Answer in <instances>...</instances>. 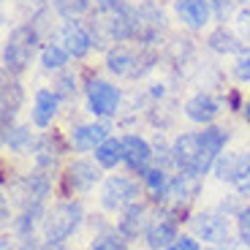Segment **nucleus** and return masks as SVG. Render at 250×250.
<instances>
[{"instance_id": "1", "label": "nucleus", "mask_w": 250, "mask_h": 250, "mask_svg": "<svg viewBox=\"0 0 250 250\" xmlns=\"http://www.w3.org/2000/svg\"><path fill=\"white\" fill-rule=\"evenodd\" d=\"M226 144V131L220 128H207L204 133H185L174 142L171 147V158L188 174H207L209 166L215 163L218 152Z\"/></svg>"}, {"instance_id": "2", "label": "nucleus", "mask_w": 250, "mask_h": 250, "mask_svg": "<svg viewBox=\"0 0 250 250\" xmlns=\"http://www.w3.org/2000/svg\"><path fill=\"white\" fill-rule=\"evenodd\" d=\"M33 46H36V33L30 27H19L11 33V38L6 41V49H3V65L11 74L25 71V65L33 57Z\"/></svg>"}, {"instance_id": "3", "label": "nucleus", "mask_w": 250, "mask_h": 250, "mask_svg": "<svg viewBox=\"0 0 250 250\" xmlns=\"http://www.w3.org/2000/svg\"><path fill=\"white\" fill-rule=\"evenodd\" d=\"M79 220H82V207L79 204L55 207V209L49 212V218H46V226H44L46 242H62V239L79 226Z\"/></svg>"}, {"instance_id": "4", "label": "nucleus", "mask_w": 250, "mask_h": 250, "mask_svg": "<svg viewBox=\"0 0 250 250\" xmlns=\"http://www.w3.org/2000/svg\"><path fill=\"white\" fill-rule=\"evenodd\" d=\"M215 174L218 180H229L239 190H250V158L248 155H223L215 161Z\"/></svg>"}, {"instance_id": "5", "label": "nucleus", "mask_w": 250, "mask_h": 250, "mask_svg": "<svg viewBox=\"0 0 250 250\" xmlns=\"http://www.w3.org/2000/svg\"><path fill=\"white\" fill-rule=\"evenodd\" d=\"M136 196H139V188L128 177H112V180H106V185L101 190V201H104L106 209H123Z\"/></svg>"}, {"instance_id": "6", "label": "nucleus", "mask_w": 250, "mask_h": 250, "mask_svg": "<svg viewBox=\"0 0 250 250\" xmlns=\"http://www.w3.org/2000/svg\"><path fill=\"white\" fill-rule=\"evenodd\" d=\"M87 104H90V112L93 114H101V117H106V114H112L114 109H117L120 104V93L117 87H112L109 82H90L87 87Z\"/></svg>"}, {"instance_id": "7", "label": "nucleus", "mask_w": 250, "mask_h": 250, "mask_svg": "<svg viewBox=\"0 0 250 250\" xmlns=\"http://www.w3.org/2000/svg\"><path fill=\"white\" fill-rule=\"evenodd\" d=\"M193 231L204 237L207 242H226L229 239V220L218 212H201L193 218Z\"/></svg>"}, {"instance_id": "8", "label": "nucleus", "mask_w": 250, "mask_h": 250, "mask_svg": "<svg viewBox=\"0 0 250 250\" xmlns=\"http://www.w3.org/2000/svg\"><path fill=\"white\" fill-rule=\"evenodd\" d=\"M123 161L131 166L133 171H147V163H150V158H152V150H150V144L144 142V139H139V136H125L123 139Z\"/></svg>"}, {"instance_id": "9", "label": "nucleus", "mask_w": 250, "mask_h": 250, "mask_svg": "<svg viewBox=\"0 0 250 250\" xmlns=\"http://www.w3.org/2000/svg\"><path fill=\"white\" fill-rule=\"evenodd\" d=\"M174 8H177V17L188 27H204L207 19H209V3L207 0H177Z\"/></svg>"}, {"instance_id": "10", "label": "nucleus", "mask_w": 250, "mask_h": 250, "mask_svg": "<svg viewBox=\"0 0 250 250\" xmlns=\"http://www.w3.org/2000/svg\"><path fill=\"white\" fill-rule=\"evenodd\" d=\"M62 44H65L68 55L82 57V55H87V49L93 46V38H90V33L84 30L82 25H76V22H68V25L62 27Z\"/></svg>"}, {"instance_id": "11", "label": "nucleus", "mask_w": 250, "mask_h": 250, "mask_svg": "<svg viewBox=\"0 0 250 250\" xmlns=\"http://www.w3.org/2000/svg\"><path fill=\"white\" fill-rule=\"evenodd\" d=\"M218 101L212 98V95H193V98L185 104V114L193 123H212L215 117H218Z\"/></svg>"}, {"instance_id": "12", "label": "nucleus", "mask_w": 250, "mask_h": 250, "mask_svg": "<svg viewBox=\"0 0 250 250\" xmlns=\"http://www.w3.org/2000/svg\"><path fill=\"white\" fill-rule=\"evenodd\" d=\"M109 128L106 125H82L74 131V144L76 150H98L101 144L106 142Z\"/></svg>"}, {"instance_id": "13", "label": "nucleus", "mask_w": 250, "mask_h": 250, "mask_svg": "<svg viewBox=\"0 0 250 250\" xmlns=\"http://www.w3.org/2000/svg\"><path fill=\"white\" fill-rule=\"evenodd\" d=\"M55 112H57V95L49 93V90H41V93L36 95L33 123H36L38 128H46V125L52 123V117H55Z\"/></svg>"}, {"instance_id": "14", "label": "nucleus", "mask_w": 250, "mask_h": 250, "mask_svg": "<svg viewBox=\"0 0 250 250\" xmlns=\"http://www.w3.org/2000/svg\"><path fill=\"white\" fill-rule=\"evenodd\" d=\"M95 180H98V169L87 161H76L68 169V185L74 188V190H87Z\"/></svg>"}, {"instance_id": "15", "label": "nucleus", "mask_w": 250, "mask_h": 250, "mask_svg": "<svg viewBox=\"0 0 250 250\" xmlns=\"http://www.w3.org/2000/svg\"><path fill=\"white\" fill-rule=\"evenodd\" d=\"M123 139H106V142L101 144L98 150H95V161L104 166V169H112L123 161Z\"/></svg>"}, {"instance_id": "16", "label": "nucleus", "mask_w": 250, "mask_h": 250, "mask_svg": "<svg viewBox=\"0 0 250 250\" xmlns=\"http://www.w3.org/2000/svg\"><path fill=\"white\" fill-rule=\"evenodd\" d=\"M19 104H22V90H19V84H3V128H8L14 120V114H17Z\"/></svg>"}, {"instance_id": "17", "label": "nucleus", "mask_w": 250, "mask_h": 250, "mask_svg": "<svg viewBox=\"0 0 250 250\" xmlns=\"http://www.w3.org/2000/svg\"><path fill=\"white\" fill-rule=\"evenodd\" d=\"M46 193H49V182L44 174H30L25 180V196L30 201V209H38V204L44 201Z\"/></svg>"}, {"instance_id": "18", "label": "nucleus", "mask_w": 250, "mask_h": 250, "mask_svg": "<svg viewBox=\"0 0 250 250\" xmlns=\"http://www.w3.org/2000/svg\"><path fill=\"white\" fill-rule=\"evenodd\" d=\"M177 239V231H174V226L171 223H155L150 226V231H147V245L150 248H169L171 242Z\"/></svg>"}, {"instance_id": "19", "label": "nucleus", "mask_w": 250, "mask_h": 250, "mask_svg": "<svg viewBox=\"0 0 250 250\" xmlns=\"http://www.w3.org/2000/svg\"><path fill=\"white\" fill-rule=\"evenodd\" d=\"M106 65H109V71H112V74H120V76H133V68H131V65H136V60H133V57L128 55L125 49H114V52H109Z\"/></svg>"}, {"instance_id": "20", "label": "nucleus", "mask_w": 250, "mask_h": 250, "mask_svg": "<svg viewBox=\"0 0 250 250\" xmlns=\"http://www.w3.org/2000/svg\"><path fill=\"white\" fill-rule=\"evenodd\" d=\"M199 190V182H196V174H180L177 180H171V185H169V193L171 196H177V199H190V196Z\"/></svg>"}, {"instance_id": "21", "label": "nucleus", "mask_w": 250, "mask_h": 250, "mask_svg": "<svg viewBox=\"0 0 250 250\" xmlns=\"http://www.w3.org/2000/svg\"><path fill=\"white\" fill-rule=\"evenodd\" d=\"M207 44L212 46L215 52H242L239 41L231 36V33H226L223 27H220V30H215L212 36H209V41H207Z\"/></svg>"}, {"instance_id": "22", "label": "nucleus", "mask_w": 250, "mask_h": 250, "mask_svg": "<svg viewBox=\"0 0 250 250\" xmlns=\"http://www.w3.org/2000/svg\"><path fill=\"white\" fill-rule=\"evenodd\" d=\"M142 215H144V209L139 204H133L131 209L125 212V218L120 220V231H123L125 237H136L139 229H142Z\"/></svg>"}, {"instance_id": "23", "label": "nucleus", "mask_w": 250, "mask_h": 250, "mask_svg": "<svg viewBox=\"0 0 250 250\" xmlns=\"http://www.w3.org/2000/svg\"><path fill=\"white\" fill-rule=\"evenodd\" d=\"M65 60H68V49H65V46L49 44L41 52V65H44V68H60V65H65Z\"/></svg>"}, {"instance_id": "24", "label": "nucleus", "mask_w": 250, "mask_h": 250, "mask_svg": "<svg viewBox=\"0 0 250 250\" xmlns=\"http://www.w3.org/2000/svg\"><path fill=\"white\" fill-rule=\"evenodd\" d=\"M87 6H90V0H55V8L62 14V17H68V19L84 14Z\"/></svg>"}, {"instance_id": "25", "label": "nucleus", "mask_w": 250, "mask_h": 250, "mask_svg": "<svg viewBox=\"0 0 250 250\" xmlns=\"http://www.w3.org/2000/svg\"><path fill=\"white\" fill-rule=\"evenodd\" d=\"M3 144H8L11 150H25L27 142H30V136H27L25 128H3Z\"/></svg>"}, {"instance_id": "26", "label": "nucleus", "mask_w": 250, "mask_h": 250, "mask_svg": "<svg viewBox=\"0 0 250 250\" xmlns=\"http://www.w3.org/2000/svg\"><path fill=\"white\" fill-rule=\"evenodd\" d=\"M234 76L239 82H250V49H242L237 57V65H234Z\"/></svg>"}, {"instance_id": "27", "label": "nucleus", "mask_w": 250, "mask_h": 250, "mask_svg": "<svg viewBox=\"0 0 250 250\" xmlns=\"http://www.w3.org/2000/svg\"><path fill=\"white\" fill-rule=\"evenodd\" d=\"M144 182H147L152 190H163V185H166V177H163L161 169H147V171H144Z\"/></svg>"}, {"instance_id": "28", "label": "nucleus", "mask_w": 250, "mask_h": 250, "mask_svg": "<svg viewBox=\"0 0 250 250\" xmlns=\"http://www.w3.org/2000/svg\"><path fill=\"white\" fill-rule=\"evenodd\" d=\"M93 250H125V245L117 237H98L93 242Z\"/></svg>"}, {"instance_id": "29", "label": "nucleus", "mask_w": 250, "mask_h": 250, "mask_svg": "<svg viewBox=\"0 0 250 250\" xmlns=\"http://www.w3.org/2000/svg\"><path fill=\"white\" fill-rule=\"evenodd\" d=\"M239 237L250 248V207H245L242 212H239Z\"/></svg>"}, {"instance_id": "30", "label": "nucleus", "mask_w": 250, "mask_h": 250, "mask_svg": "<svg viewBox=\"0 0 250 250\" xmlns=\"http://www.w3.org/2000/svg\"><path fill=\"white\" fill-rule=\"evenodd\" d=\"M166 250H199V245L193 242V239H188V237H182V239H174V242L169 245Z\"/></svg>"}, {"instance_id": "31", "label": "nucleus", "mask_w": 250, "mask_h": 250, "mask_svg": "<svg viewBox=\"0 0 250 250\" xmlns=\"http://www.w3.org/2000/svg\"><path fill=\"white\" fill-rule=\"evenodd\" d=\"M237 27H239V33H242L245 38H250V8L237 17Z\"/></svg>"}, {"instance_id": "32", "label": "nucleus", "mask_w": 250, "mask_h": 250, "mask_svg": "<svg viewBox=\"0 0 250 250\" xmlns=\"http://www.w3.org/2000/svg\"><path fill=\"white\" fill-rule=\"evenodd\" d=\"M71 84H74V79H71V76H62V79L57 82V87H60V95H71Z\"/></svg>"}, {"instance_id": "33", "label": "nucleus", "mask_w": 250, "mask_h": 250, "mask_svg": "<svg viewBox=\"0 0 250 250\" xmlns=\"http://www.w3.org/2000/svg\"><path fill=\"white\" fill-rule=\"evenodd\" d=\"M218 8H220V17H223V8L229 11L231 8V0H218Z\"/></svg>"}, {"instance_id": "34", "label": "nucleus", "mask_w": 250, "mask_h": 250, "mask_svg": "<svg viewBox=\"0 0 250 250\" xmlns=\"http://www.w3.org/2000/svg\"><path fill=\"white\" fill-rule=\"evenodd\" d=\"M98 3H101V6H104V8H109V6H114L117 0H98Z\"/></svg>"}, {"instance_id": "35", "label": "nucleus", "mask_w": 250, "mask_h": 250, "mask_svg": "<svg viewBox=\"0 0 250 250\" xmlns=\"http://www.w3.org/2000/svg\"><path fill=\"white\" fill-rule=\"evenodd\" d=\"M3 250H11V248H8V239H3Z\"/></svg>"}]
</instances>
